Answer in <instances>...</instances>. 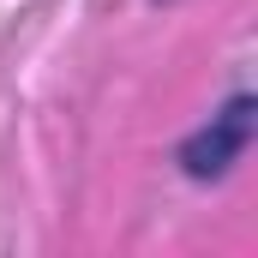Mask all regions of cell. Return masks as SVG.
Returning a JSON list of instances; mask_svg holds the SVG:
<instances>
[{"instance_id": "obj_1", "label": "cell", "mask_w": 258, "mask_h": 258, "mask_svg": "<svg viewBox=\"0 0 258 258\" xmlns=\"http://www.w3.org/2000/svg\"><path fill=\"white\" fill-rule=\"evenodd\" d=\"M246 138H252V96H234V102L186 144V174H198V180H204V174H222V168L246 150Z\"/></svg>"}]
</instances>
